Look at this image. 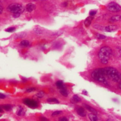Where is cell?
Listing matches in <instances>:
<instances>
[{"mask_svg":"<svg viewBox=\"0 0 121 121\" xmlns=\"http://www.w3.org/2000/svg\"><path fill=\"white\" fill-rule=\"evenodd\" d=\"M24 113H25V112L23 109V108L20 105L19 106L18 109L17 110V114L18 116H21V115L24 114Z\"/></svg>","mask_w":121,"mask_h":121,"instance_id":"9a60e30c","label":"cell"},{"mask_svg":"<svg viewBox=\"0 0 121 121\" xmlns=\"http://www.w3.org/2000/svg\"><path fill=\"white\" fill-rule=\"evenodd\" d=\"M44 92L43 91H40L36 94V96L40 98H42L44 96Z\"/></svg>","mask_w":121,"mask_h":121,"instance_id":"ffe728a7","label":"cell"},{"mask_svg":"<svg viewBox=\"0 0 121 121\" xmlns=\"http://www.w3.org/2000/svg\"><path fill=\"white\" fill-rule=\"evenodd\" d=\"M7 9L10 12L14 14H21L25 10L24 7L19 3H12L8 6Z\"/></svg>","mask_w":121,"mask_h":121,"instance_id":"3957f363","label":"cell"},{"mask_svg":"<svg viewBox=\"0 0 121 121\" xmlns=\"http://www.w3.org/2000/svg\"><path fill=\"white\" fill-rule=\"evenodd\" d=\"M23 103L28 107L31 108H35L38 106V104L36 101L28 98H25L24 99Z\"/></svg>","mask_w":121,"mask_h":121,"instance_id":"5b68a950","label":"cell"},{"mask_svg":"<svg viewBox=\"0 0 121 121\" xmlns=\"http://www.w3.org/2000/svg\"><path fill=\"white\" fill-rule=\"evenodd\" d=\"M118 87L121 90V81L118 83Z\"/></svg>","mask_w":121,"mask_h":121,"instance_id":"836d02e7","label":"cell"},{"mask_svg":"<svg viewBox=\"0 0 121 121\" xmlns=\"http://www.w3.org/2000/svg\"><path fill=\"white\" fill-rule=\"evenodd\" d=\"M2 11H3V7H2V6H1V5H0V14H2Z\"/></svg>","mask_w":121,"mask_h":121,"instance_id":"d6a6232c","label":"cell"},{"mask_svg":"<svg viewBox=\"0 0 121 121\" xmlns=\"http://www.w3.org/2000/svg\"><path fill=\"white\" fill-rule=\"evenodd\" d=\"M96 38L98 39H104L106 38V36L100 34H97L96 35Z\"/></svg>","mask_w":121,"mask_h":121,"instance_id":"7402d4cb","label":"cell"},{"mask_svg":"<svg viewBox=\"0 0 121 121\" xmlns=\"http://www.w3.org/2000/svg\"><path fill=\"white\" fill-rule=\"evenodd\" d=\"M77 112L78 115L81 117H85L86 116V112L84 108L81 107L78 108L77 110Z\"/></svg>","mask_w":121,"mask_h":121,"instance_id":"30bf717a","label":"cell"},{"mask_svg":"<svg viewBox=\"0 0 121 121\" xmlns=\"http://www.w3.org/2000/svg\"><path fill=\"white\" fill-rule=\"evenodd\" d=\"M62 113V112L61 111H55L54 112H53L52 114V116H56V115H58L59 114H60Z\"/></svg>","mask_w":121,"mask_h":121,"instance_id":"603a6c76","label":"cell"},{"mask_svg":"<svg viewBox=\"0 0 121 121\" xmlns=\"http://www.w3.org/2000/svg\"><path fill=\"white\" fill-rule=\"evenodd\" d=\"M20 14H14L13 15V16L14 17L16 18V17H19L20 16Z\"/></svg>","mask_w":121,"mask_h":121,"instance_id":"f546056e","label":"cell"},{"mask_svg":"<svg viewBox=\"0 0 121 121\" xmlns=\"http://www.w3.org/2000/svg\"><path fill=\"white\" fill-rule=\"evenodd\" d=\"M35 89H36V88L35 87H31V88L27 89L26 90V92H27V93H30V92H33V91H35Z\"/></svg>","mask_w":121,"mask_h":121,"instance_id":"484cf974","label":"cell"},{"mask_svg":"<svg viewBox=\"0 0 121 121\" xmlns=\"http://www.w3.org/2000/svg\"><path fill=\"white\" fill-rule=\"evenodd\" d=\"M83 105L84 106V107L88 111L90 112L91 113H93L94 114H97V112L96 111V110L94 109V108L91 107L90 105H89L88 104H83Z\"/></svg>","mask_w":121,"mask_h":121,"instance_id":"ba28073f","label":"cell"},{"mask_svg":"<svg viewBox=\"0 0 121 121\" xmlns=\"http://www.w3.org/2000/svg\"><path fill=\"white\" fill-rule=\"evenodd\" d=\"M47 101L48 102H53L57 104L59 103V101L58 100V99H57L55 98H49L47 99Z\"/></svg>","mask_w":121,"mask_h":121,"instance_id":"d6986e66","label":"cell"},{"mask_svg":"<svg viewBox=\"0 0 121 121\" xmlns=\"http://www.w3.org/2000/svg\"><path fill=\"white\" fill-rule=\"evenodd\" d=\"M93 18L94 17H93V16H90L89 17H88L85 19V20L84 21V25H85L86 27H87L91 25L92 21L93 19Z\"/></svg>","mask_w":121,"mask_h":121,"instance_id":"8fae6325","label":"cell"},{"mask_svg":"<svg viewBox=\"0 0 121 121\" xmlns=\"http://www.w3.org/2000/svg\"><path fill=\"white\" fill-rule=\"evenodd\" d=\"M59 120L60 121H68V119L65 117H62L61 118H60L59 119Z\"/></svg>","mask_w":121,"mask_h":121,"instance_id":"83f0119b","label":"cell"},{"mask_svg":"<svg viewBox=\"0 0 121 121\" xmlns=\"http://www.w3.org/2000/svg\"><path fill=\"white\" fill-rule=\"evenodd\" d=\"M15 30H16L15 27H9V28L6 29L5 30V31H6V32H10H10H14Z\"/></svg>","mask_w":121,"mask_h":121,"instance_id":"cb8c5ba5","label":"cell"},{"mask_svg":"<svg viewBox=\"0 0 121 121\" xmlns=\"http://www.w3.org/2000/svg\"><path fill=\"white\" fill-rule=\"evenodd\" d=\"M81 98L77 95H74L70 99V101L72 104H77L81 101Z\"/></svg>","mask_w":121,"mask_h":121,"instance_id":"9c48e42d","label":"cell"},{"mask_svg":"<svg viewBox=\"0 0 121 121\" xmlns=\"http://www.w3.org/2000/svg\"><path fill=\"white\" fill-rule=\"evenodd\" d=\"M5 98H6L5 95H4L2 93H0V98L1 99H5Z\"/></svg>","mask_w":121,"mask_h":121,"instance_id":"f1b7e54d","label":"cell"},{"mask_svg":"<svg viewBox=\"0 0 121 121\" xmlns=\"http://www.w3.org/2000/svg\"><path fill=\"white\" fill-rule=\"evenodd\" d=\"M60 93L63 96L67 97L68 95V93L67 90L65 86L62 87L60 89Z\"/></svg>","mask_w":121,"mask_h":121,"instance_id":"4fadbf2b","label":"cell"},{"mask_svg":"<svg viewBox=\"0 0 121 121\" xmlns=\"http://www.w3.org/2000/svg\"><path fill=\"white\" fill-rule=\"evenodd\" d=\"M88 118L89 119V120L90 121H96L98 120V118H97V116L95 114H94L93 113H89L88 115Z\"/></svg>","mask_w":121,"mask_h":121,"instance_id":"5bb4252c","label":"cell"},{"mask_svg":"<svg viewBox=\"0 0 121 121\" xmlns=\"http://www.w3.org/2000/svg\"><path fill=\"white\" fill-rule=\"evenodd\" d=\"M55 84H56V86L57 87V88L58 89H60L62 87H63V86H64V85H63V83L62 82V81L61 80H59V81H57L56 83H55Z\"/></svg>","mask_w":121,"mask_h":121,"instance_id":"e0dca14e","label":"cell"},{"mask_svg":"<svg viewBox=\"0 0 121 121\" xmlns=\"http://www.w3.org/2000/svg\"><path fill=\"white\" fill-rule=\"evenodd\" d=\"M118 29V26L116 25H109L104 27V30L106 32H112L116 31Z\"/></svg>","mask_w":121,"mask_h":121,"instance_id":"8992f818","label":"cell"},{"mask_svg":"<svg viewBox=\"0 0 121 121\" xmlns=\"http://www.w3.org/2000/svg\"><path fill=\"white\" fill-rule=\"evenodd\" d=\"M116 52L118 56L121 57V47H117L116 48Z\"/></svg>","mask_w":121,"mask_h":121,"instance_id":"d4e9b609","label":"cell"},{"mask_svg":"<svg viewBox=\"0 0 121 121\" xmlns=\"http://www.w3.org/2000/svg\"><path fill=\"white\" fill-rule=\"evenodd\" d=\"M40 120H42V121H45V120H48L47 119H46L45 117H41L40 118Z\"/></svg>","mask_w":121,"mask_h":121,"instance_id":"4dcf8cb0","label":"cell"},{"mask_svg":"<svg viewBox=\"0 0 121 121\" xmlns=\"http://www.w3.org/2000/svg\"><path fill=\"white\" fill-rule=\"evenodd\" d=\"M36 8V6L35 4L32 3H28L26 6V10L27 12H31L34 10H35Z\"/></svg>","mask_w":121,"mask_h":121,"instance_id":"52a82bcc","label":"cell"},{"mask_svg":"<svg viewBox=\"0 0 121 121\" xmlns=\"http://www.w3.org/2000/svg\"><path fill=\"white\" fill-rule=\"evenodd\" d=\"M101 69L103 76L108 83V80L118 83L121 81V73L114 68L107 67Z\"/></svg>","mask_w":121,"mask_h":121,"instance_id":"6da1fadb","label":"cell"},{"mask_svg":"<svg viewBox=\"0 0 121 121\" xmlns=\"http://www.w3.org/2000/svg\"><path fill=\"white\" fill-rule=\"evenodd\" d=\"M121 20V15H116L112 16L110 19H109V22H114L116 21H118Z\"/></svg>","mask_w":121,"mask_h":121,"instance_id":"7c38bea8","label":"cell"},{"mask_svg":"<svg viewBox=\"0 0 121 121\" xmlns=\"http://www.w3.org/2000/svg\"><path fill=\"white\" fill-rule=\"evenodd\" d=\"M107 9L110 11L112 12H117L121 10V6L114 2H112L109 3L107 6Z\"/></svg>","mask_w":121,"mask_h":121,"instance_id":"277c9868","label":"cell"},{"mask_svg":"<svg viewBox=\"0 0 121 121\" xmlns=\"http://www.w3.org/2000/svg\"><path fill=\"white\" fill-rule=\"evenodd\" d=\"M82 93L83 94L85 95H87V91H86V90H82Z\"/></svg>","mask_w":121,"mask_h":121,"instance_id":"1f68e13d","label":"cell"},{"mask_svg":"<svg viewBox=\"0 0 121 121\" xmlns=\"http://www.w3.org/2000/svg\"><path fill=\"white\" fill-rule=\"evenodd\" d=\"M96 13V11L95 10H91L89 12V15L90 16H94Z\"/></svg>","mask_w":121,"mask_h":121,"instance_id":"4316f807","label":"cell"},{"mask_svg":"<svg viewBox=\"0 0 121 121\" xmlns=\"http://www.w3.org/2000/svg\"><path fill=\"white\" fill-rule=\"evenodd\" d=\"M34 31L37 35H41L42 34H43V31L40 28L38 27L35 28Z\"/></svg>","mask_w":121,"mask_h":121,"instance_id":"44dd1931","label":"cell"},{"mask_svg":"<svg viewBox=\"0 0 121 121\" xmlns=\"http://www.w3.org/2000/svg\"><path fill=\"white\" fill-rule=\"evenodd\" d=\"M1 107L5 111H9L11 110L12 109V106L10 104H4V105H1Z\"/></svg>","mask_w":121,"mask_h":121,"instance_id":"2e32d148","label":"cell"},{"mask_svg":"<svg viewBox=\"0 0 121 121\" xmlns=\"http://www.w3.org/2000/svg\"><path fill=\"white\" fill-rule=\"evenodd\" d=\"M34 0V1H43V0Z\"/></svg>","mask_w":121,"mask_h":121,"instance_id":"d590c367","label":"cell"},{"mask_svg":"<svg viewBox=\"0 0 121 121\" xmlns=\"http://www.w3.org/2000/svg\"><path fill=\"white\" fill-rule=\"evenodd\" d=\"M112 54V51L111 48L108 46L102 47L99 50L98 55L101 62L104 64L108 63L109 59Z\"/></svg>","mask_w":121,"mask_h":121,"instance_id":"7a4b0ae2","label":"cell"},{"mask_svg":"<svg viewBox=\"0 0 121 121\" xmlns=\"http://www.w3.org/2000/svg\"><path fill=\"white\" fill-rule=\"evenodd\" d=\"M20 45L22 46H25V47H27L29 45V42L27 40H23L20 43Z\"/></svg>","mask_w":121,"mask_h":121,"instance_id":"ac0fdd59","label":"cell"},{"mask_svg":"<svg viewBox=\"0 0 121 121\" xmlns=\"http://www.w3.org/2000/svg\"><path fill=\"white\" fill-rule=\"evenodd\" d=\"M63 6H64V7H66V6H67V3L66 2H64V3L63 4Z\"/></svg>","mask_w":121,"mask_h":121,"instance_id":"e575fe53","label":"cell"}]
</instances>
